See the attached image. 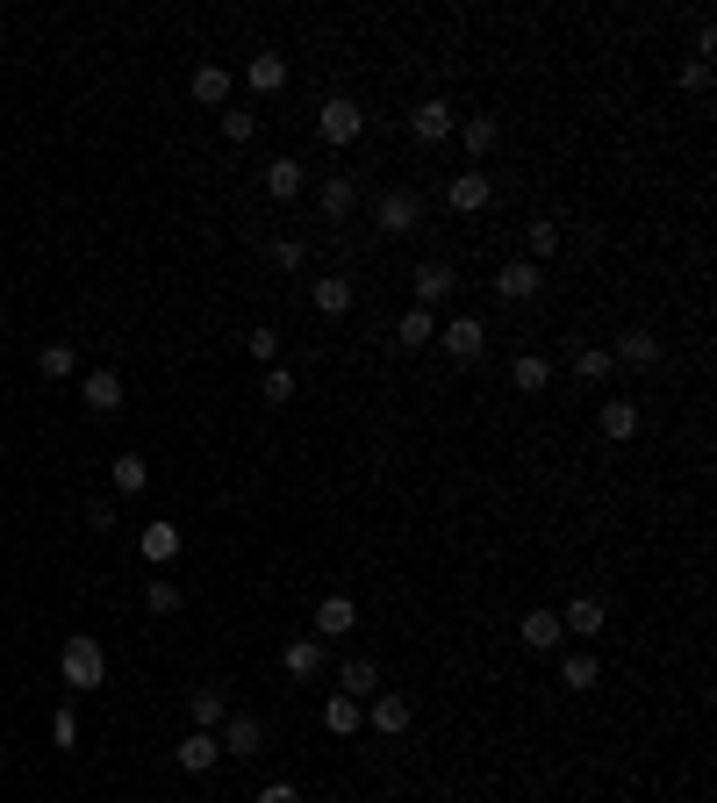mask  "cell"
I'll return each instance as SVG.
<instances>
[{"label":"cell","instance_id":"cell-41","mask_svg":"<svg viewBox=\"0 0 717 803\" xmlns=\"http://www.w3.org/2000/svg\"><path fill=\"white\" fill-rule=\"evenodd\" d=\"M51 739H58V746H80V710H58V718H51Z\"/></svg>","mask_w":717,"mask_h":803},{"label":"cell","instance_id":"cell-8","mask_svg":"<svg viewBox=\"0 0 717 803\" xmlns=\"http://www.w3.org/2000/svg\"><path fill=\"white\" fill-rule=\"evenodd\" d=\"M452 130H460V115H452V108H445L438 94L410 108V137H416V144H445V137H452Z\"/></svg>","mask_w":717,"mask_h":803},{"label":"cell","instance_id":"cell-23","mask_svg":"<svg viewBox=\"0 0 717 803\" xmlns=\"http://www.w3.org/2000/svg\"><path fill=\"white\" fill-rule=\"evenodd\" d=\"M222 718H230V689H222V682L194 689V732H216Z\"/></svg>","mask_w":717,"mask_h":803},{"label":"cell","instance_id":"cell-13","mask_svg":"<svg viewBox=\"0 0 717 803\" xmlns=\"http://www.w3.org/2000/svg\"><path fill=\"white\" fill-rule=\"evenodd\" d=\"M603 624H610V610H603L596 596H574V603H567V617H560L567 638H603Z\"/></svg>","mask_w":717,"mask_h":803},{"label":"cell","instance_id":"cell-16","mask_svg":"<svg viewBox=\"0 0 717 803\" xmlns=\"http://www.w3.org/2000/svg\"><path fill=\"white\" fill-rule=\"evenodd\" d=\"M358 624V603L352 596H324L316 603V638H344Z\"/></svg>","mask_w":717,"mask_h":803},{"label":"cell","instance_id":"cell-1","mask_svg":"<svg viewBox=\"0 0 717 803\" xmlns=\"http://www.w3.org/2000/svg\"><path fill=\"white\" fill-rule=\"evenodd\" d=\"M58 674H65V689H101L108 682V653L94 632H72L65 653H58Z\"/></svg>","mask_w":717,"mask_h":803},{"label":"cell","instance_id":"cell-30","mask_svg":"<svg viewBox=\"0 0 717 803\" xmlns=\"http://www.w3.org/2000/svg\"><path fill=\"white\" fill-rule=\"evenodd\" d=\"M524 252H531V266H546V258H560V222H524Z\"/></svg>","mask_w":717,"mask_h":803},{"label":"cell","instance_id":"cell-3","mask_svg":"<svg viewBox=\"0 0 717 803\" xmlns=\"http://www.w3.org/2000/svg\"><path fill=\"white\" fill-rule=\"evenodd\" d=\"M374 222L388 230V238H410L416 222H424V194H416V187H380V202H374Z\"/></svg>","mask_w":717,"mask_h":803},{"label":"cell","instance_id":"cell-19","mask_svg":"<svg viewBox=\"0 0 717 803\" xmlns=\"http://www.w3.org/2000/svg\"><path fill=\"white\" fill-rule=\"evenodd\" d=\"M596 424H603V438H610V445H624V438H639V424H646V416H639V402H603Z\"/></svg>","mask_w":717,"mask_h":803},{"label":"cell","instance_id":"cell-6","mask_svg":"<svg viewBox=\"0 0 717 803\" xmlns=\"http://www.w3.org/2000/svg\"><path fill=\"white\" fill-rule=\"evenodd\" d=\"M452 288H460V273H452L445 258H424V266L410 273V294H416V308H430V316H438V302H445Z\"/></svg>","mask_w":717,"mask_h":803},{"label":"cell","instance_id":"cell-21","mask_svg":"<svg viewBox=\"0 0 717 803\" xmlns=\"http://www.w3.org/2000/svg\"><path fill=\"white\" fill-rule=\"evenodd\" d=\"M358 725H366V703H352V696H338V689H330V703H324V732H330V739H352Z\"/></svg>","mask_w":717,"mask_h":803},{"label":"cell","instance_id":"cell-11","mask_svg":"<svg viewBox=\"0 0 717 803\" xmlns=\"http://www.w3.org/2000/svg\"><path fill=\"white\" fill-rule=\"evenodd\" d=\"M538 288H546V273H538L531 258H510V266H496V294H502V302H531Z\"/></svg>","mask_w":717,"mask_h":803},{"label":"cell","instance_id":"cell-22","mask_svg":"<svg viewBox=\"0 0 717 803\" xmlns=\"http://www.w3.org/2000/svg\"><path fill=\"white\" fill-rule=\"evenodd\" d=\"M280 667H288L294 682H316V674H324V638H294V646L280 653Z\"/></svg>","mask_w":717,"mask_h":803},{"label":"cell","instance_id":"cell-2","mask_svg":"<svg viewBox=\"0 0 717 803\" xmlns=\"http://www.w3.org/2000/svg\"><path fill=\"white\" fill-rule=\"evenodd\" d=\"M358 130H366V108H358L352 94H330V101L316 108V137H324L330 151H344V144H358Z\"/></svg>","mask_w":717,"mask_h":803},{"label":"cell","instance_id":"cell-33","mask_svg":"<svg viewBox=\"0 0 717 803\" xmlns=\"http://www.w3.org/2000/svg\"><path fill=\"white\" fill-rule=\"evenodd\" d=\"M560 682L567 689H596L603 682V660H596V653H567V660H560Z\"/></svg>","mask_w":717,"mask_h":803},{"label":"cell","instance_id":"cell-4","mask_svg":"<svg viewBox=\"0 0 717 803\" xmlns=\"http://www.w3.org/2000/svg\"><path fill=\"white\" fill-rule=\"evenodd\" d=\"M366 725H374L380 739H402V732H410V725H416V703L402 696V689H380V696L366 703Z\"/></svg>","mask_w":717,"mask_h":803},{"label":"cell","instance_id":"cell-7","mask_svg":"<svg viewBox=\"0 0 717 803\" xmlns=\"http://www.w3.org/2000/svg\"><path fill=\"white\" fill-rule=\"evenodd\" d=\"M222 753H238V761H258L266 753V718H252V710H238V718H222Z\"/></svg>","mask_w":717,"mask_h":803},{"label":"cell","instance_id":"cell-29","mask_svg":"<svg viewBox=\"0 0 717 803\" xmlns=\"http://www.w3.org/2000/svg\"><path fill=\"white\" fill-rule=\"evenodd\" d=\"M216 732H187V739H180V768H187V775H208V768H216Z\"/></svg>","mask_w":717,"mask_h":803},{"label":"cell","instance_id":"cell-18","mask_svg":"<svg viewBox=\"0 0 717 803\" xmlns=\"http://www.w3.org/2000/svg\"><path fill=\"white\" fill-rule=\"evenodd\" d=\"M394 344H402V352H424V344H438V316H430V308H402Z\"/></svg>","mask_w":717,"mask_h":803},{"label":"cell","instance_id":"cell-14","mask_svg":"<svg viewBox=\"0 0 717 803\" xmlns=\"http://www.w3.org/2000/svg\"><path fill=\"white\" fill-rule=\"evenodd\" d=\"M517 638H524L531 653H560V610H524V624H517Z\"/></svg>","mask_w":717,"mask_h":803},{"label":"cell","instance_id":"cell-42","mask_svg":"<svg viewBox=\"0 0 717 803\" xmlns=\"http://www.w3.org/2000/svg\"><path fill=\"white\" fill-rule=\"evenodd\" d=\"M252 803H302V789H294V782H266Z\"/></svg>","mask_w":717,"mask_h":803},{"label":"cell","instance_id":"cell-17","mask_svg":"<svg viewBox=\"0 0 717 803\" xmlns=\"http://www.w3.org/2000/svg\"><path fill=\"white\" fill-rule=\"evenodd\" d=\"M488 194H496V180H488V172H460V180L445 187V202L460 208V216H474V208H488Z\"/></svg>","mask_w":717,"mask_h":803},{"label":"cell","instance_id":"cell-12","mask_svg":"<svg viewBox=\"0 0 717 803\" xmlns=\"http://www.w3.org/2000/svg\"><path fill=\"white\" fill-rule=\"evenodd\" d=\"M610 360H617V366H660V360H667V344L653 338V330H624V338L610 344Z\"/></svg>","mask_w":717,"mask_h":803},{"label":"cell","instance_id":"cell-31","mask_svg":"<svg viewBox=\"0 0 717 803\" xmlns=\"http://www.w3.org/2000/svg\"><path fill=\"white\" fill-rule=\"evenodd\" d=\"M316 202H324V216H330V222H344V216H352V208H358V187H352V180H344V172H330V180H324V194H316Z\"/></svg>","mask_w":717,"mask_h":803},{"label":"cell","instance_id":"cell-20","mask_svg":"<svg viewBox=\"0 0 717 803\" xmlns=\"http://www.w3.org/2000/svg\"><path fill=\"white\" fill-rule=\"evenodd\" d=\"M244 86H252V94H280V86H288V58H280V51H258L252 65H244Z\"/></svg>","mask_w":717,"mask_h":803},{"label":"cell","instance_id":"cell-26","mask_svg":"<svg viewBox=\"0 0 717 803\" xmlns=\"http://www.w3.org/2000/svg\"><path fill=\"white\" fill-rule=\"evenodd\" d=\"M460 144H466L474 158H488V151L502 144V122H496V115H466V122H460Z\"/></svg>","mask_w":717,"mask_h":803},{"label":"cell","instance_id":"cell-25","mask_svg":"<svg viewBox=\"0 0 717 803\" xmlns=\"http://www.w3.org/2000/svg\"><path fill=\"white\" fill-rule=\"evenodd\" d=\"M108 474H116V496H144L151 460H144V452H116V466H108Z\"/></svg>","mask_w":717,"mask_h":803},{"label":"cell","instance_id":"cell-38","mask_svg":"<svg viewBox=\"0 0 717 803\" xmlns=\"http://www.w3.org/2000/svg\"><path fill=\"white\" fill-rule=\"evenodd\" d=\"M258 402H274V410H280V402H294V374H288V366H266V380H258Z\"/></svg>","mask_w":717,"mask_h":803},{"label":"cell","instance_id":"cell-40","mask_svg":"<svg viewBox=\"0 0 717 803\" xmlns=\"http://www.w3.org/2000/svg\"><path fill=\"white\" fill-rule=\"evenodd\" d=\"M302 238H274V266H280V273H302Z\"/></svg>","mask_w":717,"mask_h":803},{"label":"cell","instance_id":"cell-15","mask_svg":"<svg viewBox=\"0 0 717 803\" xmlns=\"http://www.w3.org/2000/svg\"><path fill=\"white\" fill-rule=\"evenodd\" d=\"M137 546H144V560H151V567H172V560H180V524H166V516H151V524H144V538H137Z\"/></svg>","mask_w":717,"mask_h":803},{"label":"cell","instance_id":"cell-5","mask_svg":"<svg viewBox=\"0 0 717 803\" xmlns=\"http://www.w3.org/2000/svg\"><path fill=\"white\" fill-rule=\"evenodd\" d=\"M438 344H445V360H460V366H474L481 352H488V330H481V316H452V324L438 330Z\"/></svg>","mask_w":717,"mask_h":803},{"label":"cell","instance_id":"cell-36","mask_svg":"<svg viewBox=\"0 0 717 803\" xmlns=\"http://www.w3.org/2000/svg\"><path fill=\"white\" fill-rule=\"evenodd\" d=\"M36 366H44V380H72V374H80V352H72V344H44Z\"/></svg>","mask_w":717,"mask_h":803},{"label":"cell","instance_id":"cell-24","mask_svg":"<svg viewBox=\"0 0 717 803\" xmlns=\"http://www.w3.org/2000/svg\"><path fill=\"white\" fill-rule=\"evenodd\" d=\"M302 187H308L302 158H274V166H266V194H274V202H294Z\"/></svg>","mask_w":717,"mask_h":803},{"label":"cell","instance_id":"cell-9","mask_svg":"<svg viewBox=\"0 0 717 803\" xmlns=\"http://www.w3.org/2000/svg\"><path fill=\"white\" fill-rule=\"evenodd\" d=\"M80 402H86L94 416H116V410H122V374H108V366L80 374Z\"/></svg>","mask_w":717,"mask_h":803},{"label":"cell","instance_id":"cell-35","mask_svg":"<svg viewBox=\"0 0 717 803\" xmlns=\"http://www.w3.org/2000/svg\"><path fill=\"white\" fill-rule=\"evenodd\" d=\"M180 603H187V596H180V582L151 574V588H144V610H151V617H180Z\"/></svg>","mask_w":717,"mask_h":803},{"label":"cell","instance_id":"cell-43","mask_svg":"<svg viewBox=\"0 0 717 803\" xmlns=\"http://www.w3.org/2000/svg\"><path fill=\"white\" fill-rule=\"evenodd\" d=\"M682 86H689V94H710V65H703V58H689V72H682Z\"/></svg>","mask_w":717,"mask_h":803},{"label":"cell","instance_id":"cell-44","mask_svg":"<svg viewBox=\"0 0 717 803\" xmlns=\"http://www.w3.org/2000/svg\"><path fill=\"white\" fill-rule=\"evenodd\" d=\"M130 803H144V796H130Z\"/></svg>","mask_w":717,"mask_h":803},{"label":"cell","instance_id":"cell-32","mask_svg":"<svg viewBox=\"0 0 717 803\" xmlns=\"http://www.w3.org/2000/svg\"><path fill=\"white\" fill-rule=\"evenodd\" d=\"M610 374H617L610 344H581V352H574V380H588V388H596V380H610Z\"/></svg>","mask_w":717,"mask_h":803},{"label":"cell","instance_id":"cell-39","mask_svg":"<svg viewBox=\"0 0 717 803\" xmlns=\"http://www.w3.org/2000/svg\"><path fill=\"white\" fill-rule=\"evenodd\" d=\"M244 352H252L258 366H280V330H274V324H258L252 338H244Z\"/></svg>","mask_w":717,"mask_h":803},{"label":"cell","instance_id":"cell-28","mask_svg":"<svg viewBox=\"0 0 717 803\" xmlns=\"http://www.w3.org/2000/svg\"><path fill=\"white\" fill-rule=\"evenodd\" d=\"M194 101H202V108H222V101H230V72H222V65H194Z\"/></svg>","mask_w":717,"mask_h":803},{"label":"cell","instance_id":"cell-34","mask_svg":"<svg viewBox=\"0 0 717 803\" xmlns=\"http://www.w3.org/2000/svg\"><path fill=\"white\" fill-rule=\"evenodd\" d=\"M510 380H517V394H546V380H552V366L538 360V352H524V360L510 366Z\"/></svg>","mask_w":717,"mask_h":803},{"label":"cell","instance_id":"cell-37","mask_svg":"<svg viewBox=\"0 0 717 803\" xmlns=\"http://www.w3.org/2000/svg\"><path fill=\"white\" fill-rule=\"evenodd\" d=\"M216 115H222V137H230V144H252L258 137V115H252V108H216Z\"/></svg>","mask_w":717,"mask_h":803},{"label":"cell","instance_id":"cell-27","mask_svg":"<svg viewBox=\"0 0 717 803\" xmlns=\"http://www.w3.org/2000/svg\"><path fill=\"white\" fill-rule=\"evenodd\" d=\"M308 302H316V316H344V308H352V280H344V273L316 280V288H308Z\"/></svg>","mask_w":717,"mask_h":803},{"label":"cell","instance_id":"cell-10","mask_svg":"<svg viewBox=\"0 0 717 803\" xmlns=\"http://www.w3.org/2000/svg\"><path fill=\"white\" fill-rule=\"evenodd\" d=\"M338 696H352V703H374L380 696V667L366 660V653H352V660L338 667Z\"/></svg>","mask_w":717,"mask_h":803}]
</instances>
